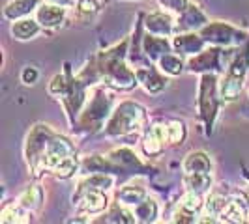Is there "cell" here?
<instances>
[{"instance_id":"cell-1","label":"cell","mask_w":249,"mask_h":224,"mask_svg":"<svg viewBox=\"0 0 249 224\" xmlns=\"http://www.w3.org/2000/svg\"><path fill=\"white\" fill-rule=\"evenodd\" d=\"M142 124H144L142 109L139 105H133V103H124V105L118 107V111L112 114L107 133L125 135V133L137 131L139 127H142Z\"/></svg>"},{"instance_id":"cell-2","label":"cell","mask_w":249,"mask_h":224,"mask_svg":"<svg viewBox=\"0 0 249 224\" xmlns=\"http://www.w3.org/2000/svg\"><path fill=\"white\" fill-rule=\"evenodd\" d=\"M79 206L90 213H98L103 211L107 208V196L103 194V191L100 189H87V191H81L79 192Z\"/></svg>"},{"instance_id":"cell-3","label":"cell","mask_w":249,"mask_h":224,"mask_svg":"<svg viewBox=\"0 0 249 224\" xmlns=\"http://www.w3.org/2000/svg\"><path fill=\"white\" fill-rule=\"evenodd\" d=\"M165 140H167V127L165 125H154V127H150V131L146 133V137H144V142H142L144 153L146 155H158V153H161Z\"/></svg>"},{"instance_id":"cell-4","label":"cell","mask_w":249,"mask_h":224,"mask_svg":"<svg viewBox=\"0 0 249 224\" xmlns=\"http://www.w3.org/2000/svg\"><path fill=\"white\" fill-rule=\"evenodd\" d=\"M64 12L62 6L58 4H43L39 10H37V23L45 28H53V26H58L64 21Z\"/></svg>"},{"instance_id":"cell-5","label":"cell","mask_w":249,"mask_h":224,"mask_svg":"<svg viewBox=\"0 0 249 224\" xmlns=\"http://www.w3.org/2000/svg\"><path fill=\"white\" fill-rule=\"evenodd\" d=\"M212 168V161L204 151H191L184 159V170L186 174H193V172H210Z\"/></svg>"},{"instance_id":"cell-6","label":"cell","mask_w":249,"mask_h":224,"mask_svg":"<svg viewBox=\"0 0 249 224\" xmlns=\"http://www.w3.org/2000/svg\"><path fill=\"white\" fill-rule=\"evenodd\" d=\"M242 86H244V77H240V75L229 73L223 79L221 86H219L221 97H223L225 101L236 99L238 96H240V92H242Z\"/></svg>"},{"instance_id":"cell-7","label":"cell","mask_w":249,"mask_h":224,"mask_svg":"<svg viewBox=\"0 0 249 224\" xmlns=\"http://www.w3.org/2000/svg\"><path fill=\"white\" fill-rule=\"evenodd\" d=\"M184 183L189 191H193V192H206L210 187H212V176L208 174V172H193V174H186L184 177Z\"/></svg>"},{"instance_id":"cell-8","label":"cell","mask_w":249,"mask_h":224,"mask_svg":"<svg viewBox=\"0 0 249 224\" xmlns=\"http://www.w3.org/2000/svg\"><path fill=\"white\" fill-rule=\"evenodd\" d=\"M146 26L154 34L165 36V34H171V30H173V19L165 13H152L146 19Z\"/></svg>"},{"instance_id":"cell-9","label":"cell","mask_w":249,"mask_h":224,"mask_svg":"<svg viewBox=\"0 0 249 224\" xmlns=\"http://www.w3.org/2000/svg\"><path fill=\"white\" fill-rule=\"evenodd\" d=\"M135 75H137L139 82L146 88L148 92H160L165 86V80L154 69H137Z\"/></svg>"},{"instance_id":"cell-10","label":"cell","mask_w":249,"mask_h":224,"mask_svg":"<svg viewBox=\"0 0 249 224\" xmlns=\"http://www.w3.org/2000/svg\"><path fill=\"white\" fill-rule=\"evenodd\" d=\"M146 198L144 189L139 185H125L120 192H118V200L125 204V206H137L142 200Z\"/></svg>"},{"instance_id":"cell-11","label":"cell","mask_w":249,"mask_h":224,"mask_svg":"<svg viewBox=\"0 0 249 224\" xmlns=\"http://www.w3.org/2000/svg\"><path fill=\"white\" fill-rule=\"evenodd\" d=\"M221 221L223 223H244L246 221V209L240 202H227V206L223 208L221 211Z\"/></svg>"},{"instance_id":"cell-12","label":"cell","mask_w":249,"mask_h":224,"mask_svg":"<svg viewBox=\"0 0 249 224\" xmlns=\"http://www.w3.org/2000/svg\"><path fill=\"white\" fill-rule=\"evenodd\" d=\"M37 0H15L12 4L6 6L4 10V15L8 19H15V17H21V15H28L36 8Z\"/></svg>"},{"instance_id":"cell-13","label":"cell","mask_w":249,"mask_h":224,"mask_svg":"<svg viewBox=\"0 0 249 224\" xmlns=\"http://www.w3.org/2000/svg\"><path fill=\"white\" fill-rule=\"evenodd\" d=\"M37 30H39V26H37V23L32 21V19L17 21V23L12 26V34L17 37V39H30V37L36 36Z\"/></svg>"},{"instance_id":"cell-14","label":"cell","mask_w":249,"mask_h":224,"mask_svg":"<svg viewBox=\"0 0 249 224\" xmlns=\"http://www.w3.org/2000/svg\"><path fill=\"white\" fill-rule=\"evenodd\" d=\"M227 206V200L221 196V194H212L208 202H206V219H200V223H215V217L217 215H221L223 211V208Z\"/></svg>"},{"instance_id":"cell-15","label":"cell","mask_w":249,"mask_h":224,"mask_svg":"<svg viewBox=\"0 0 249 224\" xmlns=\"http://www.w3.org/2000/svg\"><path fill=\"white\" fill-rule=\"evenodd\" d=\"M19 204L25 209H36V208H39V204H41V189L36 185L26 187L25 191H23V194H21V198H19Z\"/></svg>"},{"instance_id":"cell-16","label":"cell","mask_w":249,"mask_h":224,"mask_svg":"<svg viewBox=\"0 0 249 224\" xmlns=\"http://www.w3.org/2000/svg\"><path fill=\"white\" fill-rule=\"evenodd\" d=\"M135 215L139 217V221H142V223H152V221L156 219V215H158V206H156V202L144 198L141 204H137Z\"/></svg>"},{"instance_id":"cell-17","label":"cell","mask_w":249,"mask_h":224,"mask_svg":"<svg viewBox=\"0 0 249 224\" xmlns=\"http://www.w3.org/2000/svg\"><path fill=\"white\" fill-rule=\"evenodd\" d=\"M175 45L180 52H195L200 49L202 41L197 36H180L175 39Z\"/></svg>"},{"instance_id":"cell-18","label":"cell","mask_w":249,"mask_h":224,"mask_svg":"<svg viewBox=\"0 0 249 224\" xmlns=\"http://www.w3.org/2000/svg\"><path fill=\"white\" fill-rule=\"evenodd\" d=\"M112 185V177L111 176H103V174H96L92 177H88L85 183H81V191H87V189H100V191H105Z\"/></svg>"},{"instance_id":"cell-19","label":"cell","mask_w":249,"mask_h":224,"mask_svg":"<svg viewBox=\"0 0 249 224\" xmlns=\"http://www.w3.org/2000/svg\"><path fill=\"white\" fill-rule=\"evenodd\" d=\"M229 34H234V30L231 26H225V25H212L204 32V36H210L206 37V39L221 41V43H229Z\"/></svg>"},{"instance_id":"cell-20","label":"cell","mask_w":249,"mask_h":224,"mask_svg":"<svg viewBox=\"0 0 249 224\" xmlns=\"http://www.w3.org/2000/svg\"><path fill=\"white\" fill-rule=\"evenodd\" d=\"M180 208L187 213H195L199 211L200 208H202V198H200L199 192H193V191H189L186 196L182 198L180 202Z\"/></svg>"},{"instance_id":"cell-21","label":"cell","mask_w":249,"mask_h":224,"mask_svg":"<svg viewBox=\"0 0 249 224\" xmlns=\"http://www.w3.org/2000/svg\"><path fill=\"white\" fill-rule=\"evenodd\" d=\"M75 170H77V161H75L73 155H70V157L62 159V161L53 168V172H54L56 176H60V177H70V176H73Z\"/></svg>"},{"instance_id":"cell-22","label":"cell","mask_w":249,"mask_h":224,"mask_svg":"<svg viewBox=\"0 0 249 224\" xmlns=\"http://www.w3.org/2000/svg\"><path fill=\"white\" fill-rule=\"evenodd\" d=\"M184 137H186V127H184V124L171 122V124L167 125V142L178 144V142L184 140Z\"/></svg>"},{"instance_id":"cell-23","label":"cell","mask_w":249,"mask_h":224,"mask_svg":"<svg viewBox=\"0 0 249 224\" xmlns=\"http://www.w3.org/2000/svg\"><path fill=\"white\" fill-rule=\"evenodd\" d=\"M160 64H161L163 71H167L169 75H178L180 71H182V60L176 58V56H171V54L161 56Z\"/></svg>"},{"instance_id":"cell-24","label":"cell","mask_w":249,"mask_h":224,"mask_svg":"<svg viewBox=\"0 0 249 224\" xmlns=\"http://www.w3.org/2000/svg\"><path fill=\"white\" fill-rule=\"evenodd\" d=\"M23 215L19 209H15V206H8V208H4V211L0 215V221L2 223H21V221H25V219H21Z\"/></svg>"},{"instance_id":"cell-25","label":"cell","mask_w":249,"mask_h":224,"mask_svg":"<svg viewBox=\"0 0 249 224\" xmlns=\"http://www.w3.org/2000/svg\"><path fill=\"white\" fill-rule=\"evenodd\" d=\"M146 49H148V54L152 52V56H156L158 52H163L167 50V43L161 37H148L146 39Z\"/></svg>"},{"instance_id":"cell-26","label":"cell","mask_w":249,"mask_h":224,"mask_svg":"<svg viewBox=\"0 0 249 224\" xmlns=\"http://www.w3.org/2000/svg\"><path fill=\"white\" fill-rule=\"evenodd\" d=\"M165 8H169V10H173V12H186L187 10V0H160Z\"/></svg>"},{"instance_id":"cell-27","label":"cell","mask_w":249,"mask_h":224,"mask_svg":"<svg viewBox=\"0 0 249 224\" xmlns=\"http://www.w3.org/2000/svg\"><path fill=\"white\" fill-rule=\"evenodd\" d=\"M79 10L83 13H96L98 12V2L96 0H81L79 2Z\"/></svg>"},{"instance_id":"cell-28","label":"cell","mask_w":249,"mask_h":224,"mask_svg":"<svg viewBox=\"0 0 249 224\" xmlns=\"http://www.w3.org/2000/svg\"><path fill=\"white\" fill-rule=\"evenodd\" d=\"M36 79H37V71L34 67H26L25 71H23V82H26V84L36 82Z\"/></svg>"},{"instance_id":"cell-29","label":"cell","mask_w":249,"mask_h":224,"mask_svg":"<svg viewBox=\"0 0 249 224\" xmlns=\"http://www.w3.org/2000/svg\"><path fill=\"white\" fill-rule=\"evenodd\" d=\"M49 2H53V4H58V6H66V4H70L71 0H49Z\"/></svg>"}]
</instances>
